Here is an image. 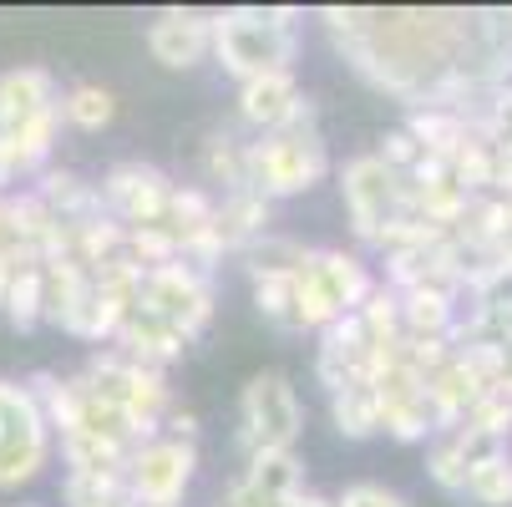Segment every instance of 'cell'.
<instances>
[{
	"label": "cell",
	"instance_id": "cell-1",
	"mask_svg": "<svg viewBox=\"0 0 512 507\" xmlns=\"http://www.w3.org/2000/svg\"><path fill=\"white\" fill-rule=\"evenodd\" d=\"M295 51H300L295 11H254V6H244V11L213 16V56L239 82L269 77V71H289Z\"/></svg>",
	"mask_w": 512,
	"mask_h": 507
},
{
	"label": "cell",
	"instance_id": "cell-2",
	"mask_svg": "<svg viewBox=\"0 0 512 507\" xmlns=\"http://www.w3.org/2000/svg\"><path fill=\"white\" fill-rule=\"evenodd\" d=\"M244 173L249 188L259 198H295L305 188H315L330 173V153L325 137L315 132V122H295L284 132H264L254 142H244Z\"/></svg>",
	"mask_w": 512,
	"mask_h": 507
},
{
	"label": "cell",
	"instance_id": "cell-3",
	"mask_svg": "<svg viewBox=\"0 0 512 507\" xmlns=\"http://www.w3.org/2000/svg\"><path fill=\"white\" fill-rule=\"evenodd\" d=\"M376 289L371 269L360 254L345 249H315L310 264L295 274V295H300V325L305 330H325L340 315H355L365 305V295Z\"/></svg>",
	"mask_w": 512,
	"mask_h": 507
},
{
	"label": "cell",
	"instance_id": "cell-4",
	"mask_svg": "<svg viewBox=\"0 0 512 507\" xmlns=\"http://www.w3.org/2000/svg\"><path fill=\"white\" fill-rule=\"evenodd\" d=\"M305 431V406L284 371H259L239 396V447L254 452H295V437Z\"/></svg>",
	"mask_w": 512,
	"mask_h": 507
},
{
	"label": "cell",
	"instance_id": "cell-5",
	"mask_svg": "<svg viewBox=\"0 0 512 507\" xmlns=\"http://www.w3.org/2000/svg\"><path fill=\"white\" fill-rule=\"evenodd\" d=\"M51 462V426L21 381H0V492L31 482Z\"/></svg>",
	"mask_w": 512,
	"mask_h": 507
},
{
	"label": "cell",
	"instance_id": "cell-6",
	"mask_svg": "<svg viewBox=\"0 0 512 507\" xmlns=\"http://www.w3.org/2000/svg\"><path fill=\"white\" fill-rule=\"evenodd\" d=\"M340 193H345V213H350V229L360 244H381V234L401 219V208H406V193H401V178L376 158V153H365V158H350L345 173H340Z\"/></svg>",
	"mask_w": 512,
	"mask_h": 507
},
{
	"label": "cell",
	"instance_id": "cell-7",
	"mask_svg": "<svg viewBox=\"0 0 512 507\" xmlns=\"http://www.w3.org/2000/svg\"><path fill=\"white\" fill-rule=\"evenodd\" d=\"M137 305H148L163 325H173L183 340H198L203 325L213 320V284L208 274H198L193 264L173 259V264H158L142 274V289H137Z\"/></svg>",
	"mask_w": 512,
	"mask_h": 507
},
{
	"label": "cell",
	"instance_id": "cell-8",
	"mask_svg": "<svg viewBox=\"0 0 512 507\" xmlns=\"http://www.w3.org/2000/svg\"><path fill=\"white\" fill-rule=\"evenodd\" d=\"M198 472V447L178 437H153L142 442L127 462V492L132 502H153V507H178L188 482Z\"/></svg>",
	"mask_w": 512,
	"mask_h": 507
},
{
	"label": "cell",
	"instance_id": "cell-9",
	"mask_svg": "<svg viewBox=\"0 0 512 507\" xmlns=\"http://www.w3.org/2000/svg\"><path fill=\"white\" fill-rule=\"evenodd\" d=\"M173 178L163 173V168H153V163H137V158H127V163H112L107 168V178L97 183V193H102V208L112 213V219L122 224V229H142V224H158L163 213H168V198H173Z\"/></svg>",
	"mask_w": 512,
	"mask_h": 507
},
{
	"label": "cell",
	"instance_id": "cell-10",
	"mask_svg": "<svg viewBox=\"0 0 512 507\" xmlns=\"http://www.w3.org/2000/svg\"><path fill=\"white\" fill-rule=\"evenodd\" d=\"M239 117L249 127H259V137H264V132H284L295 122H315V107L300 92L295 71H269V77L239 82Z\"/></svg>",
	"mask_w": 512,
	"mask_h": 507
},
{
	"label": "cell",
	"instance_id": "cell-11",
	"mask_svg": "<svg viewBox=\"0 0 512 507\" xmlns=\"http://www.w3.org/2000/svg\"><path fill=\"white\" fill-rule=\"evenodd\" d=\"M148 51H153V61H163L173 71L198 66L213 51V16H203V11H163L148 26Z\"/></svg>",
	"mask_w": 512,
	"mask_h": 507
},
{
	"label": "cell",
	"instance_id": "cell-12",
	"mask_svg": "<svg viewBox=\"0 0 512 507\" xmlns=\"http://www.w3.org/2000/svg\"><path fill=\"white\" fill-rule=\"evenodd\" d=\"M112 345H117L122 355H132V360L163 366V371H168V360H178V355L188 350V340H183L173 325H163L148 305H132V310H127V320H122V330H117Z\"/></svg>",
	"mask_w": 512,
	"mask_h": 507
},
{
	"label": "cell",
	"instance_id": "cell-13",
	"mask_svg": "<svg viewBox=\"0 0 512 507\" xmlns=\"http://www.w3.org/2000/svg\"><path fill=\"white\" fill-rule=\"evenodd\" d=\"M269 198H259L254 188H239V193H224V203H218L213 213V234L224 239L229 254H244L254 239L269 234Z\"/></svg>",
	"mask_w": 512,
	"mask_h": 507
},
{
	"label": "cell",
	"instance_id": "cell-14",
	"mask_svg": "<svg viewBox=\"0 0 512 507\" xmlns=\"http://www.w3.org/2000/svg\"><path fill=\"white\" fill-rule=\"evenodd\" d=\"M56 219L71 229V224H87V219H102V193H97V183H87V178H77V173H41V183L31 188Z\"/></svg>",
	"mask_w": 512,
	"mask_h": 507
},
{
	"label": "cell",
	"instance_id": "cell-15",
	"mask_svg": "<svg viewBox=\"0 0 512 507\" xmlns=\"http://www.w3.org/2000/svg\"><path fill=\"white\" fill-rule=\"evenodd\" d=\"M452 320H457V295H447V289L421 284V289L401 295V335L406 340H447Z\"/></svg>",
	"mask_w": 512,
	"mask_h": 507
},
{
	"label": "cell",
	"instance_id": "cell-16",
	"mask_svg": "<svg viewBox=\"0 0 512 507\" xmlns=\"http://www.w3.org/2000/svg\"><path fill=\"white\" fill-rule=\"evenodd\" d=\"M0 102H6L11 127H21V122L51 112V107H56L51 71H41V66H16V71H6V77H0Z\"/></svg>",
	"mask_w": 512,
	"mask_h": 507
},
{
	"label": "cell",
	"instance_id": "cell-17",
	"mask_svg": "<svg viewBox=\"0 0 512 507\" xmlns=\"http://www.w3.org/2000/svg\"><path fill=\"white\" fill-rule=\"evenodd\" d=\"M239 482L259 492L264 502H289L295 492H305V467L295 452H254Z\"/></svg>",
	"mask_w": 512,
	"mask_h": 507
},
{
	"label": "cell",
	"instance_id": "cell-18",
	"mask_svg": "<svg viewBox=\"0 0 512 507\" xmlns=\"http://www.w3.org/2000/svg\"><path fill=\"white\" fill-rule=\"evenodd\" d=\"M310 254H315V249H305L300 239H289V234H264V239H254L239 259H244L249 279L259 284V279H295V274L310 264Z\"/></svg>",
	"mask_w": 512,
	"mask_h": 507
},
{
	"label": "cell",
	"instance_id": "cell-19",
	"mask_svg": "<svg viewBox=\"0 0 512 507\" xmlns=\"http://www.w3.org/2000/svg\"><path fill=\"white\" fill-rule=\"evenodd\" d=\"M330 416L340 426V437H350V442L376 437V431H381V396H376V386L371 381H350L345 391L330 396Z\"/></svg>",
	"mask_w": 512,
	"mask_h": 507
},
{
	"label": "cell",
	"instance_id": "cell-20",
	"mask_svg": "<svg viewBox=\"0 0 512 507\" xmlns=\"http://www.w3.org/2000/svg\"><path fill=\"white\" fill-rule=\"evenodd\" d=\"M56 107H61V117L71 127H82V132H102L117 117V97L107 87H97V82H77L66 97H56Z\"/></svg>",
	"mask_w": 512,
	"mask_h": 507
},
{
	"label": "cell",
	"instance_id": "cell-21",
	"mask_svg": "<svg viewBox=\"0 0 512 507\" xmlns=\"http://www.w3.org/2000/svg\"><path fill=\"white\" fill-rule=\"evenodd\" d=\"M203 173L213 183H224V193H239L249 188V173H244V142L229 137V132H213L208 148H203Z\"/></svg>",
	"mask_w": 512,
	"mask_h": 507
},
{
	"label": "cell",
	"instance_id": "cell-22",
	"mask_svg": "<svg viewBox=\"0 0 512 507\" xmlns=\"http://www.w3.org/2000/svg\"><path fill=\"white\" fill-rule=\"evenodd\" d=\"M0 310L11 315L16 330L41 325V264H21L11 274V289H6V300H0Z\"/></svg>",
	"mask_w": 512,
	"mask_h": 507
},
{
	"label": "cell",
	"instance_id": "cell-23",
	"mask_svg": "<svg viewBox=\"0 0 512 507\" xmlns=\"http://www.w3.org/2000/svg\"><path fill=\"white\" fill-rule=\"evenodd\" d=\"M355 320L365 325V335H371L376 345L381 340H406L401 335V295H396L391 284H376L371 295H365V305L355 310Z\"/></svg>",
	"mask_w": 512,
	"mask_h": 507
},
{
	"label": "cell",
	"instance_id": "cell-24",
	"mask_svg": "<svg viewBox=\"0 0 512 507\" xmlns=\"http://www.w3.org/2000/svg\"><path fill=\"white\" fill-rule=\"evenodd\" d=\"M254 305L269 325L279 330H305L300 325V295H295V279H259L254 284Z\"/></svg>",
	"mask_w": 512,
	"mask_h": 507
},
{
	"label": "cell",
	"instance_id": "cell-25",
	"mask_svg": "<svg viewBox=\"0 0 512 507\" xmlns=\"http://www.w3.org/2000/svg\"><path fill=\"white\" fill-rule=\"evenodd\" d=\"M467 497L482 502V507H507L512 502V457H497V462H482L467 472Z\"/></svg>",
	"mask_w": 512,
	"mask_h": 507
},
{
	"label": "cell",
	"instance_id": "cell-26",
	"mask_svg": "<svg viewBox=\"0 0 512 507\" xmlns=\"http://www.w3.org/2000/svg\"><path fill=\"white\" fill-rule=\"evenodd\" d=\"M462 426H477V431H487V437H512V396L502 391V386H487L477 401H472V411L462 416Z\"/></svg>",
	"mask_w": 512,
	"mask_h": 507
},
{
	"label": "cell",
	"instance_id": "cell-27",
	"mask_svg": "<svg viewBox=\"0 0 512 507\" xmlns=\"http://www.w3.org/2000/svg\"><path fill=\"white\" fill-rule=\"evenodd\" d=\"M426 472H431V482L442 487V492H467V467H462V452H457V442H452V431H442V437L431 442Z\"/></svg>",
	"mask_w": 512,
	"mask_h": 507
},
{
	"label": "cell",
	"instance_id": "cell-28",
	"mask_svg": "<svg viewBox=\"0 0 512 507\" xmlns=\"http://www.w3.org/2000/svg\"><path fill=\"white\" fill-rule=\"evenodd\" d=\"M401 183L406 178H416L421 173V163H426V148H421V142L406 132V127H396V132H386V142H381V153H376Z\"/></svg>",
	"mask_w": 512,
	"mask_h": 507
},
{
	"label": "cell",
	"instance_id": "cell-29",
	"mask_svg": "<svg viewBox=\"0 0 512 507\" xmlns=\"http://www.w3.org/2000/svg\"><path fill=\"white\" fill-rule=\"evenodd\" d=\"M335 507H406V502H401L391 487H381V482H355V487L340 492Z\"/></svg>",
	"mask_w": 512,
	"mask_h": 507
},
{
	"label": "cell",
	"instance_id": "cell-30",
	"mask_svg": "<svg viewBox=\"0 0 512 507\" xmlns=\"http://www.w3.org/2000/svg\"><path fill=\"white\" fill-rule=\"evenodd\" d=\"M487 259L497 269H512V203L502 198V213H497V224L487 234Z\"/></svg>",
	"mask_w": 512,
	"mask_h": 507
},
{
	"label": "cell",
	"instance_id": "cell-31",
	"mask_svg": "<svg viewBox=\"0 0 512 507\" xmlns=\"http://www.w3.org/2000/svg\"><path fill=\"white\" fill-rule=\"evenodd\" d=\"M16 178H26V173H21V163H16V153H11V142L0 137V188H11Z\"/></svg>",
	"mask_w": 512,
	"mask_h": 507
},
{
	"label": "cell",
	"instance_id": "cell-32",
	"mask_svg": "<svg viewBox=\"0 0 512 507\" xmlns=\"http://www.w3.org/2000/svg\"><path fill=\"white\" fill-rule=\"evenodd\" d=\"M497 345H502V366H497V386H502V391L512 396V335H507V340H497Z\"/></svg>",
	"mask_w": 512,
	"mask_h": 507
},
{
	"label": "cell",
	"instance_id": "cell-33",
	"mask_svg": "<svg viewBox=\"0 0 512 507\" xmlns=\"http://www.w3.org/2000/svg\"><path fill=\"white\" fill-rule=\"evenodd\" d=\"M279 507H335L330 497H320V492H295L289 502H279Z\"/></svg>",
	"mask_w": 512,
	"mask_h": 507
},
{
	"label": "cell",
	"instance_id": "cell-34",
	"mask_svg": "<svg viewBox=\"0 0 512 507\" xmlns=\"http://www.w3.org/2000/svg\"><path fill=\"white\" fill-rule=\"evenodd\" d=\"M21 264L11 259V254H0V300H6V289H11V274H16Z\"/></svg>",
	"mask_w": 512,
	"mask_h": 507
},
{
	"label": "cell",
	"instance_id": "cell-35",
	"mask_svg": "<svg viewBox=\"0 0 512 507\" xmlns=\"http://www.w3.org/2000/svg\"><path fill=\"white\" fill-rule=\"evenodd\" d=\"M92 507H137V502H132V492L122 487V492H112V497H102V502H92Z\"/></svg>",
	"mask_w": 512,
	"mask_h": 507
},
{
	"label": "cell",
	"instance_id": "cell-36",
	"mask_svg": "<svg viewBox=\"0 0 512 507\" xmlns=\"http://www.w3.org/2000/svg\"><path fill=\"white\" fill-rule=\"evenodd\" d=\"M11 132V117H6V102H0V137H6Z\"/></svg>",
	"mask_w": 512,
	"mask_h": 507
},
{
	"label": "cell",
	"instance_id": "cell-37",
	"mask_svg": "<svg viewBox=\"0 0 512 507\" xmlns=\"http://www.w3.org/2000/svg\"><path fill=\"white\" fill-rule=\"evenodd\" d=\"M21 507H41V502H21Z\"/></svg>",
	"mask_w": 512,
	"mask_h": 507
},
{
	"label": "cell",
	"instance_id": "cell-38",
	"mask_svg": "<svg viewBox=\"0 0 512 507\" xmlns=\"http://www.w3.org/2000/svg\"><path fill=\"white\" fill-rule=\"evenodd\" d=\"M137 507H153V502H137Z\"/></svg>",
	"mask_w": 512,
	"mask_h": 507
}]
</instances>
